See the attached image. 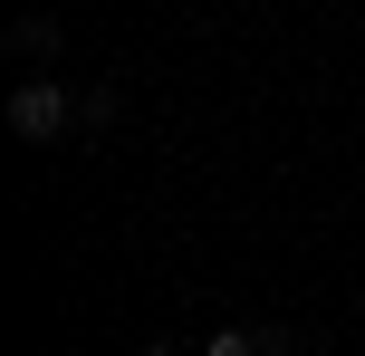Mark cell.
Segmentation results:
<instances>
[{"instance_id": "cell-1", "label": "cell", "mask_w": 365, "mask_h": 356, "mask_svg": "<svg viewBox=\"0 0 365 356\" xmlns=\"http://www.w3.org/2000/svg\"><path fill=\"white\" fill-rule=\"evenodd\" d=\"M68 116H77V96L48 87V77H29V87L10 96V135H29V145H58V135H68Z\"/></svg>"}, {"instance_id": "cell-2", "label": "cell", "mask_w": 365, "mask_h": 356, "mask_svg": "<svg viewBox=\"0 0 365 356\" xmlns=\"http://www.w3.org/2000/svg\"><path fill=\"white\" fill-rule=\"evenodd\" d=\"M10 49H19V58H48V49H58V19H38V10H29V19L10 29Z\"/></svg>"}]
</instances>
